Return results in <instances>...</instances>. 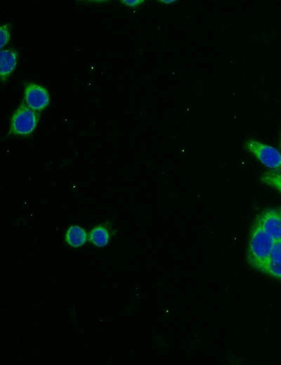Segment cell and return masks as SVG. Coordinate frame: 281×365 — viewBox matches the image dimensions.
Segmentation results:
<instances>
[{
  "label": "cell",
  "mask_w": 281,
  "mask_h": 365,
  "mask_svg": "<svg viewBox=\"0 0 281 365\" xmlns=\"http://www.w3.org/2000/svg\"><path fill=\"white\" fill-rule=\"evenodd\" d=\"M110 236L109 231L103 226L95 228L90 233V240L97 247H103L108 245Z\"/></svg>",
  "instance_id": "9"
},
{
  "label": "cell",
  "mask_w": 281,
  "mask_h": 365,
  "mask_svg": "<svg viewBox=\"0 0 281 365\" xmlns=\"http://www.w3.org/2000/svg\"><path fill=\"white\" fill-rule=\"evenodd\" d=\"M19 53L14 49L2 50L0 53V78L6 83L15 71L19 62Z\"/></svg>",
  "instance_id": "6"
},
{
  "label": "cell",
  "mask_w": 281,
  "mask_h": 365,
  "mask_svg": "<svg viewBox=\"0 0 281 365\" xmlns=\"http://www.w3.org/2000/svg\"><path fill=\"white\" fill-rule=\"evenodd\" d=\"M275 241L254 222L249 234L246 259L253 268L263 273Z\"/></svg>",
  "instance_id": "1"
},
{
  "label": "cell",
  "mask_w": 281,
  "mask_h": 365,
  "mask_svg": "<svg viewBox=\"0 0 281 365\" xmlns=\"http://www.w3.org/2000/svg\"><path fill=\"white\" fill-rule=\"evenodd\" d=\"M120 2L124 6L130 8H137L145 3L144 0H121Z\"/></svg>",
  "instance_id": "13"
},
{
  "label": "cell",
  "mask_w": 281,
  "mask_h": 365,
  "mask_svg": "<svg viewBox=\"0 0 281 365\" xmlns=\"http://www.w3.org/2000/svg\"><path fill=\"white\" fill-rule=\"evenodd\" d=\"M32 109L40 112L50 104V95L47 89L35 83H29L25 89V101Z\"/></svg>",
  "instance_id": "4"
},
{
  "label": "cell",
  "mask_w": 281,
  "mask_h": 365,
  "mask_svg": "<svg viewBox=\"0 0 281 365\" xmlns=\"http://www.w3.org/2000/svg\"><path fill=\"white\" fill-rule=\"evenodd\" d=\"M260 181L281 193V172L268 171L260 176Z\"/></svg>",
  "instance_id": "8"
},
{
  "label": "cell",
  "mask_w": 281,
  "mask_h": 365,
  "mask_svg": "<svg viewBox=\"0 0 281 365\" xmlns=\"http://www.w3.org/2000/svg\"><path fill=\"white\" fill-rule=\"evenodd\" d=\"M39 121V112L29 108L23 102L11 119L9 135L29 136L36 130Z\"/></svg>",
  "instance_id": "2"
},
{
  "label": "cell",
  "mask_w": 281,
  "mask_h": 365,
  "mask_svg": "<svg viewBox=\"0 0 281 365\" xmlns=\"http://www.w3.org/2000/svg\"><path fill=\"white\" fill-rule=\"evenodd\" d=\"M244 149L270 170L281 172V153L277 149L254 139L247 140Z\"/></svg>",
  "instance_id": "3"
},
{
  "label": "cell",
  "mask_w": 281,
  "mask_h": 365,
  "mask_svg": "<svg viewBox=\"0 0 281 365\" xmlns=\"http://www.w3.org/2000/svg\"><path fill=\"white\" fill-rule=\"evenodd\" d=\"M279 212H280V214H281V209H280V210L279 211Z\"/></svg>",
  "instance_id": "16"
},
{
  "label": "cell",
  "mask_w": 281,
  "mask_h": 365,
  "mask_svg": "<svg viewBox=\"0 0 281 365\" xmlns=\"http://www.w3.org/2000/svg\"><path fill=\"white\" fill-rule=\"evenodd\" d=\"M255 223L275 242L281 241V214L278 211L264 210L257 216Z\"/></svg>",
  "instance_id": "5"
},
{
  "label": "cell",
  "mask_w": 281,
  "mask_h": 365,
  "mask_svg": "<svg viewBox=\"0 0 281 365\" xmlns=\"http://www.w3.org/2000/svg\"><path fill=\"white\" fill-rule=\"evenodd\" d=\"M268 262L281 263V241L275 242Z\"/></svg>",
  "instance_id": "12"
},
{
  "label": "cell",
  "mask_w": 281,
  "mask_h": 365,
  "mask_svg": "<svg viewBox=\"0 0 281 365\" xmlns=\"http://www.w3.org/2000/svg\"><path fill=\"white\" fill-rule=\"evenodd\" d=\"M157 2L162 5L169 6V5L174 4L177 3L178 1H177V0H159V1H157Z\"/></svg>",
  "instance_id": "14"
},
{
  "label": "cell",
  "mask_w": 281,
  "mask_h": 365,
  "mask_svg": "<svg viewBox=\"0 0 281 365\" xmlns=\"http://www.w3.org/2000/svg\"><path fill=\"white\" fill-rule=\"evenodd\" d=\"M279 146H280V148L281 149V134H280V144H279Z\"/></svg>",
  "instance_id": "15"
},
{
  "label": "cell",
  "mask_w": 281,
  "mask_h": 365,
  "mask_svg": "<svg viewBox=\"0 0 281 365\" xmlns=\"http://www.w3.org/2000/svg\"><path fill=\"white\" fill-rule=\"evenodd\" d=\"M88 239L86 231L78 226L69 227L66 233V240L73 247L84 245Z\"/></svg>",
  "instance_id": "7"
},
{
  "label": "cell",
  "mask_w": 281,
  "mask_h": 365,
  "mask_svg": "<svg viewBox=\"0 0 281 365\" xmlns=\"http://www.w3.org/2000/svg\"><path fill=\"white\" fill-rule=\"evenodd\" d=\"M263 273L273 278L281 280V263L268 262Z\"/></svg>",
  "instance_id": "10"
},
{
  "label": "cell",
  "mask_w": 281,
  "mask_h": 365,
  "mask_svg": "<svg viewBox=\"0 0 281 365\" xmlns=\"http://www.w3.org/2000/svg\"><path fill=\"white\" fill-rule=\"evenodd\" d=\"M12 25L11 24H5L0 28V43H1V49L8 46L11 39Z\"/></svg>",
  "instance_id": "11"
}]
</instances>
